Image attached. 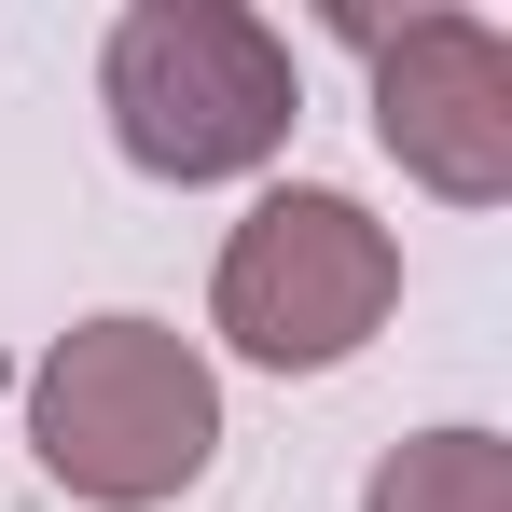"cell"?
Instances as JSON below:
<instances>
[{
	"label": "cell",
	"instance_id": "obj_5",
	"mask_svg": "<svg viewBox=\"0 0 512 512\" xmlns=\"http://www.w3.org/2000/svg\"><path fill=\"white\" fill-rule=\"evenodd\" d=\"M360 512H512V443L471 429V416H457V429H416V443L374 457Z\"/></svg>",
	"mask_w": 512,
	"mask_h": 512
},
{
	"label": "cell",
	"instance_id": "obj_2",
	"mask_svg": "<svg viewBox=\"0 0 512 512\" xmlns=\"http://www.w3.org/2000/svg\"><path fill=\"white\" fill-rule=\"evenodd\" d=\"M28 457L70 485L84 512H167L208 485L222 457V374L208 346L111 305V319H70V333L28 360Z\"/></svg>",
	"mask_w": 512,
	"mask_h": 512
},
{
	"label": "cell",
	"instance_id": "obj_4",
	"mask_svg": "<svg viewBox=\"0 0 512 512\" xmlns=\"http://www.w3.org/2000/svg\"><path fill=\"white\" fill-rule=\"evenodd\" d=\"M374 70V139L388 167L443 208H499L512 194V28L499 14H402V28H346Z\"/></svg>",
	"mask_w": 512,
	"mask_h": 512
},
{
	"label": "cell",
	"instance_id": "obj_1",
	"mask_svg": "<svg viewBox=\"0 0 512 512\" xmlns=\"http://www.w3.org/2000/svg\"><path fill=\"white\" fill-rule=\"evenodd\" d=\"M97 111H111V153L139 180L208 194V180H250L291 153L305 70L250 0H125L97 42Z\"/></svg>",
	"mask_w": 512,
	"mask_h": 512
},
{
	"label": "cell",
	"instance_id": "obj_3",
	"mask_svg": "<svg viewBox=\"0 0 512 512\" xmlns=\"http://www.w3.org/2000/svg\"><path fill=\"white\" fill-rule=\"evenodd\" d=\"M402 305V236L333 194V180H277L208 263V333L250 374H346Z\"/></svg>",
	"mask_w": 512,
	"mask_h": 512
}]
</instances>
